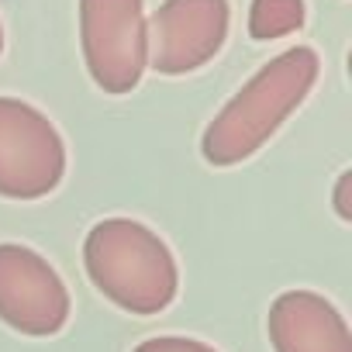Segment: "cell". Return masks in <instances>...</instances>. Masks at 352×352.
<instances>
[{"instance_id": "cell-1", "label": "cell", "mask_w": 352, "mask_h": 352, "mask_svg": "<svg viewBox=\"0 0 352 352\" xmlns=\"http://www.w3.org/2000/svg\"><path fill=\"white\" fill-rule=\"evenodd\" d=\"M321 73L314 49L297 45L270 59L204 128L201 152L211 166H239L252 159L283 121L307 100Z\"/></svg>"}, {"instance_id": "cell-2", "label": "cell", "mask_w": 352, "mask_h": 352, "mask_svg": "<svg viewBox=\"0 0 352 352\" xmlns=\"http://www.w3.org/2000/svg\"><path fill=\"white\" fill-rule=\"evenodd\" d=\"M83 266L90 283L128 314H159L180 290L169 245L131 218L97 221L83 242Z\"/></svg>"}, {"instance_id": "cell-3", "label": "cell", "mask_w": 352, "mask_h": 352, "mask_svg": "<svg viewBox=\"0 0 352 352\" xmlns=\"http://www.w3.org/2000/svg\"><path fill=\"white\" fill-rule=\"evenodd\" d=\"M80 45L104 94H131L148 66L145 0H80Z\"/></svg>"}, {"instance_id": "cell-4", "label": "cell", "mask_w": 352, "mask_h": 352, "mask_svg": "<svg viewBox=\"0 0 352 352\" xmlns=\"http://www.w3.org/2000/svg\"><path fill=\"white\" fill-rule=\"evenodd\" d=\"M66 176V142L32 104L0 97V197L38 201Z\"/></svg>"}, {"instance_id": "cell-5", "label": "cell", "mask_w": 352, "mask_h": 352, "mask_svg": "<svg viewBox=\"0 0 352 352\" xmlns=\"http://www.w3.org/2000/svg\"><path fill=\"white\" fill-rule=\"evenodd\" d=\"M228 0H162L145 21L148 66L162 76H187L208 66L228 38Z\"/></svg>"}, {"instance_id": "cell-6", "label": "cell", "mask_w": 352, "mask_h": 352, "mask_svg": "<svg viewBox=\"0 0 352 352\" xmlns=\"http://www.w3.org/2000/svg\"><path fill=\"white\" fill-rule=\"evenodd\" d=\"M69 307V290L45 256L0 242V321L21 335L49 338L66 328Z\"/></svg>"}, {"instance_id": "cell-7", "label": "cell", "mask_w": 352, "mask_h": 352, "mask_svg": "<svg viewBox=\"0 0 352 352\" xmlns=\"http://www.w3.org/2000/svg\"><path fill=\"white\" fill-rule=\"evenodd\" d=\"M266 331L276 352H352L342 311L314 290H287L270 304Z\"/></svg>"}, {"instance_id": "cell-8", "label": "cell", "mask_w": 352, "mask_h": 352, "mask_svg": "<svg viewBox=\"0 0 352 352\" xmlns=\"http://www.w3.org/2000/svg\"><path fill=\"white\" fill-rule=\"evenodd\" d=\"M304 25V0H252L249 35L256 42H273L294 35Z\"/></svg>"}, {"instance_id": "cell-9", "label": "cell", "mask_w": 352, "mask_h": 352, "mask_svg": "<svg viewBox=\"0 0 352 352\" xmlns=\"http://www.w3.org/2000/svg\"><path fill=\"white\" fill-rule=\"evenodd\" d=\"M131 352H218L214 345L201 342V338H184V335H159V338H145L138 342Z\"/></svg>"}, {"instance_id": "cell-10", "label": "cell", "mask_w": 352, "mask_h": 352, "mask_svg": "<svg viewBox=\"0 0 352 352\" xmlns=\"http://www.w3.org/2000/svg\"><path fill=\"white\" fill-rule=\"evenodd\" d=\"M335 214L342 221H352V169H345L335 184Z\"/></svg>"}, {"instance_id": "cell-11", "label": "cell", "mask_w": 352, "mask_h": 352, "mask_svg": "<svg viewBox=\"0 0 352 352\" xmlns=\"http://www.w3.org/2000/svg\"><path fill=\"white\" fill-rule=\"evenodd\" d=\"M0 52H4V28H0Z\"/></svg>"}]
</instances>
